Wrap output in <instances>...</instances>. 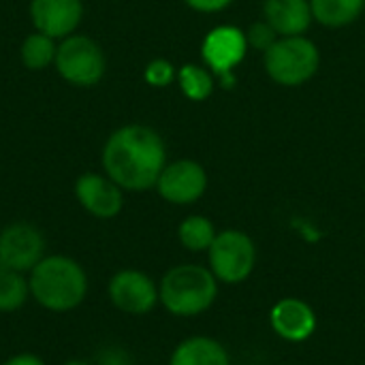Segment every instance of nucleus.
<instances>
[{"instance_id":"obj_10","label":"nucleus","mask_w":365,"mask_h":365,"mask_svg":"<svg viewBox=\"0 0 365 365\" xmlns=\"http://www.w3.org/2000/svg\"><path fill=\"white\" fill-rule=\"evenodd\" d=\"M45 257V237L30 222H13L0 233V265L19 274H30Z\"/></svg>"},{"instance_id":"obj_12","label":"nucleus","mask_w":365,"mask_h":365,"mask_svg":"<svg viewBox=\"0 0 365 365\" xmlns=\"http://www.w3.org/2000/svg\"><path fill=\"white\" fill-rule=\"evenodd\" d=\"M79 205L94 218L111 220L124 207V190L105 173H83L75 182Z\"/></svg>"},{"instance_id":"obj_9","label":"nucleus","mask_w":365,"mask_h":365,"mask_svg":"<svg viewBox=\"0 0 365 365\" xmlns=\"http://www.w3.org/2000/svg\"><path fill=\"white\" fill-rule=\"evenodd\" d=\"M207 184L210 178L201 163L192 158H180L167 163L154 188L160 199L171 205H192L205 195Z\"/></svg>"},{"instance_id":"obj_13","label":"nucleus","mask_w":365,"mask_h":365,"mask_svg":"<svg viewBox=\"0 0 365 365\" xmlns=\"http://www.w3.org/2000/svg\"><path fill=\"white\" fill-rule=\"evenodd\" d=\"M83 17L81 0H30V19L36 32L51 38L75 34Z\"/></svg>"},{"instance_id":"obj_18","label":"nucleus","mask_w":365,"mask_h":365,"mask_svg":"<svg viewBox=\"0 0 365 365\" xmlns=\"http://www.w3.org/2000/svg\"><path fill=\"white\" fill-rule=\"evenodd\" d=\"M178 86L188 101H207L216 86V75L203 64H184L178 68Z\"/></svg>"},{"instance_id":"obj_24","label":"nucleus","mask_w":365,"mask_h":365,"mask_svg":"<svg viewBox=\"0 0 365 365\" xmlns=\"http://www.w3.org/2000/svg\"><path fill=\"white\" fill-rule=\"evenodd\" d=\"M98 365H128V357L120 349H109L98 357Z\"/></svg>"},{"instance_id":"obj_20","label":"nucleus","mask_w":365,"mask_h":365,"mask_svg":"<svg viewBox=\"0 0 365 365\" xmlns=\"http://www.w3.org/2000/svg\"><path fill=\"white\" fill-rule=\"evenodd\" d=\"M30 297L28 278L19 272L0 265V312L19 310Z\"/></svg>"},{"instance_id":"obj_6","label":"nucleus","mask_w":365,"mask_h":365,"mask_svg":"<svg viewBox=\"0 0 365 365\" xmlns=\"http://www.w3.org/2000/svg\"><path fill=\"white\" fill-rule=\"evenodd\" d=\"M53 66L66 83L92 88L103 79L107 60L103 47L94 38L86 34H71L60 41Z\"/></svg>"},{"instance_id":"obj_19","label":"nucleus","mask_w":365,"mask_h":365,"mask_svg":"<svg viewBox=\"0 0 365 365\" xmlns=\"http://www.w3.org/2000/svg\"><path fill=\"white\" fill-rule=\"evenodd\" d=\"M56 51H58L56 38L34 30L32 34H28L24 38L19 56H21V62H24L26 68H30V71H45L49 64H53Z\"/></svg>"},{"instance_id":"obj_3","label":"nucleus","mask_w":365,"mask_h":365,"mask_svg":"<svg viewBox=\"0 0 365 365\" xmlns=\"http://www.w3.org/2000/svg\"><path fill=\"white\" fill-rule=\"evenodd\" d=\"M220 282L207 265L182 263L165 272L158 282L160 306L178 319H195L207 312L218 297Z\"/></svg>"},{"instance_id":"obj_17","label":"nucleus","mask_w":365,"mask_h":365,"mask_svg":"<svg viewBox=\"0 0 365 365\" xmlns=\"http://www.w3.org/2000/svg\"><path fill=\"white\" fill-rule=\"evenodd\" d=\"M216 235V225L203 214H190L178 225V242L188 252H207Z\"/></svg>"},{"instance_id":"obj_14","label":"nucleus","mask_w":365,"mask_h":365,"mask_svg":"<svg viewBox=\"0 0 365 365\" xmlns=\"http://www.w3.org/2000/svg\"><path fill=\"white\" fill-rule=\"evenodd\" d=\"M263 19L278 36L306 34L314 21L310 0H263Z\"/></svg>"},{"instance_id":"obj_22","label":"nucleus","mask_w":365,"mask_h":365,"mask_svg":"<svg viewBox=\"0 0 365 365\" xmlns=\"http://www.w3.org/2000/svg\"><path fill=\"white\" fill-rule=\"evenodd\" d=\"M143 79L152 88H167L178 79V68L169 60L156 58V60L148 62V66L143 71Z\"/></svg>"},{"instance_id":"obj_4","label":"nucleus","mask_w":365,"mask_h":365,"mask_svg":"<svg viewBox=\"0 0 365 365\" xmlns=\"http://www.w3.org/2000/svg\"><path fill=\"white\" fill-rule=\"evenodd\" d=\"M321 66V51L306 34L280 36L265 53L263 68L267 77L282 88H299L308 83Z\"/></svg>"},{"instance_id":"obj_15","label":"nucleus","mask_w":365,"mask_h":365,"mask_svg":"<svg viewBox=\"0 0 365 365\" xmlns=\"http://www.w3.org/2000/svg\"><path fill=\"white\" fill-rule=\"evenodd\" d=\"M169 365H231L227 346L212 336L184 338L171 353Z\"/></svg>"},{"instance_id":"obj_5","label":"nucleus","mask_w":365,"mask_h":365,"mask_svg":"<svg viewBox=\"0 0 365 365\" xmlns=\"http://www.w3.org/2000/svg\"><path fill=\"white\" fill-rule=\"evenodd\" d=\"M207 255V267L220 284H244L257 267V244L240 229H222L212 242Z\"/></svg>"},{"instance_id":"obj_16","label":"nucleus","mask_w":365,"mask_h":365,"mask_svg":"<svg viewBox=\"0 0 365 365\" xmlns=\"http://www.w3.org/2000/svg\"><path fill=\"white\" fill-rule=\"evenodd\" d=\"M312 17L325 28H344L355 24L365 11V0H310Z\"/></svg>"},{"instance_id":"obj_7","label":"nucleus","mask_w":365,"mask_h":365,"mask_svg":"<svg viewBox=\"0 0 365 365\" xmlns=\"http://www.w3.org/2000/svg\"><path fill=\"white\" fill-rule=\"evenodd\" d=\"M246 51H248L246 32L237 26H216L205 34V38L201 43L203 64L218 79H222L227 88H229V83L235 81L233 71H235V66H240L244 62Z\"/></svg>"},{"instance_id":"obj_26","label":"nucleus","mask_w":365,"mask_h":365,"mask_svg":"<svg viewBox=\"0 0 365 365\" xmlns=\"http://www.w3.org/2000/svg\"><path fill=\"white\" fill-rule=\"evenodd\" d=\"M64 365H92V364H88V361H81V359H73V361H66Z\"/></svg>"},{"instance_id":"obj_23","label":"nucleus","mask_w":365,"mask_h":365,"mask_svg":"<svg viewBox=\"0 0 365 365\" xmlns=\"http://www.w3.org/2000/svg\"><path fill=\"white\" fill-rule=\"evenodd\" d=\"M197 13H220L233 4V0H184Z\"/></svg>"},{"instance_id":"obj_1","label":"nucleus","mask_w":365,"mask_h":365,"mask_svg":"<svg viewBox=\"0 0 365 365\" xmlns=\"http://www.w3.org/2000/svg\"><path fill=\"white\" fill-rule=\"evenodd\" d=\"M103 171L122 190H152L167 167V145L163 137L143 124H126L113 130L101 154Z\"/></svg>"},{"instance_id":"obj_8","label":"nucleus","mask_w":365,"mask_h":365,"mask_svg":"<svg viewBox=\"0 0 365 365\" xmlns=\"http://www.w3.org/2000/svg\"><path fill=\"white\" fill-rule=\"evenodd\" d=\"M109 302L115 310L130 317H145L158 304V282L141 269H120L107 284Z\"/></svg>"},{"instance_id":"obj_11","label":"nucleus","mask_w":365,"mask_h":365,"mask_svg":"<svg viewBox=\"0 0 365 365\" xmlns=\"http://www.w3.org/2000/svg\"><path fill=\"white\" fill-rule=\"evenodd\" d=\"M269 327L280 340L302 344L314 336L319 319L314 308L306 299L282 297L269 310Z\"/></svg>"},{"instance_id":"obj_2","label":"nucleus","mask_w":365,"mask_h":365,"mask_svg":"<svg viewBox=\"0 0 365 365\" xmlns=\"http://www.w3.org/2000/svg\"><path fill=\"white\" fill-rule=\"evenodd\" d=\"M30 297L49 312H71L88 295V274L71 257H43L28 276Z\"/></svg>"},{"instance_id":"obj_25","label":"nucleus","mask_w":365,"mask_h":365,"mask_svg":"<svg viewBox=\"0 0 365 365\" xmlns=\"http://www.w3.org/2000/svg\"><path fill=\"white\" fill-rule=\"evenodd\" d=\"M2 365H45V361L32 353H19V355H13L11 359H6Z\"/></svg>"},{"instance_id":"obj_21","label":"nucleus","mask_w":365,"mask_h":365,"mask_svg":"<svg viewBox=\"0 0 365 365\" xmlns=\"http://www.w3.org/2000/svg\"><path fill=\"white\" fill-rule=\"evenodd\" d=\"M246 32V41H248V49H255V51H261V53H265L280 36H278V32L261 17V19H257V21H252L250 26H248V30H244Z\"/></svg>"}]
</instances>
